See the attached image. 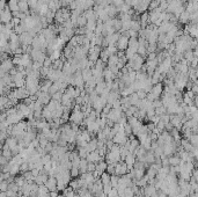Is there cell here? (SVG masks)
<instances>
[{"mask_svg":"<svg viewBox=\"0 0 198 197\" xmlns=\"http://www.w3.org/2000/svg\"><path fill=\"white\" fill-rule=\"evenodd\" d=\"M12 20H13V13L11 12L7 5L6 8L1 11V22H3V24H7V23L12 22Z\"/></svg>","mask_w":198,"mask_h":197,"instance_id":"cell-2","label":"cell"},{"mask_svg":"<svg viewBox=\"0 0 198 197\" xmlns=\"http://www.w3.org/2000/svg\"><path fill=\"white\" fill-rule=\"evenodd\" d=\"M79 174H80L79 167H72V168H71V176H72V178H78Z\"/></svg>","mask_w":198,"mask_h":197,"instance_id":"cell-15","label":"cell"},{"mask_svg":"<svg viewBox=\"0 0 198 197\" xmlns=\"http://www.w3.org/2000/svg\"><path fill=\"white\" fill-rule=\"evenodd\" d=\"M86 159L88 160V162H99V161H101V154H100L99 151L96 150V151L91 152Z\"/></svg>","mask_w":198,"mask_h":197,"instance_id":"cell-6","label":"cell"},{"mask_svg":"<svg viewBox=\"0 0 198 197\" xmlns=\"http://www.w3.org/2000/svg\"><path fill=\"white\" fill-rule=\"evenodd\" d=\"M129 169V167L125 162H117L115 165V175L117 176H123V175H126V172Z\"/></svg>","mask_w":198,"mask_h":197,"instance_id":"cell-5","label":"cell"},{"mask_svg":"<svg viewBox=\"0 0 198 197\" xmlns=\"http://www.w3.org/2000/svg\"><path fill=\"white\" fill-rule=\"evenodd\" d=\"M136 158L137 157L134 156V153H129L128 154V157L125 158V163L128 165V167H129V169H132L134 166V163H136Z\"/></svg>","mask_w":198,"mask_h":197,"instance_id":"cell-8","label":"cell"},{"mask_svg":"<svg viewBox=\"0 0 198 197\" xmlns=\"http://www.w3.org/2000/svg\"><path fill=\"white\" fill-rule=\"evenodd\" d=\"M160 3L161 0H152L151 1V4H149V7H148V11H154V9H156V8L160 7Z\"/></svg>","mask_w":198,"mask_h":197,"instance_id":"cell-13","label":"cell"},{"mask_svg":"<svg viewBox=\"0 0 198 197\" xmlns=\"http://www.w3.org/2000/svg\"><path fill=\"white\" fill-rule=\"evenodd\" d=\"M61 55H63V53H61V50H55L54 52L50 53L49 57L52 61H58V59H60Z\"/></svg>","mask_w":198,"mask_h":197,"instance_id":"cell-12","label":"cell"},{"mask_svg":"<svg viewBox=\"0 0 198 197\" xmlns=\"http://www.w3.org/2000/svg\"><path fill=\"white\" fill-rule=\"evenodd\" d=\"M49 195H50V197H58V193H57V191H50Z\"/></svg>","mask_w":198,"mask_h":197,"instance_id":"cell-18","label":"cell"},{"mask_svg":"<svg viewBox=\"0 0 198 197\" xmlns=\"http://www.w3.org/2000/svg\"><path fill=\"white\" fill-rule=\"evenodd\" d=\"M118 61H119V57H118V55H111L109 59H108V66L111 67V66H116L118 64Z\"/></svg>","mask_w":198,"mask_h":197,"instance_id":"cell-11","label":"cell"},{"mask_svg":"<svg viewBox=\"0 0 198 197\" xmlns=\"http://www.w3.org/2000/svg\"><path fill=\"white\" fill-rule=\"evenodd\" d=\"M189 18H190V16H189V13H182V14H181V18H180V20H181V22H187L188 20H189Z\"/></svg>","mask_w":198,"mask_h":197,"instance_id":"cell-16","label":"cell"},{"mask_svg":"<svg viewBox=\"0 0 198 197\" xmlns=\"http://www.w3.org/2000/svg\"><path fill=\"white\" fill-rule=\"evenodd\" d=\"M108 169V163L104 162V161H99V163H96V172L99 173L100 175H102L103 173H106V171Z\"/></svg>","mask_w":198,"mask_h":197,"instance_id":"cell-10","label":"cell"},{"mask_svg":"<svg viewBox=\"0 0 198 197\" xmlns=\"http://www.w3.org/2000/svg\"><path fill=\"white\" fill-rule=\"evenodd\" d=\"M169 162H170L171 165H177V163H179V159H176V158H173V159L169 160Z\"/></svg>","mask_w":198,"mask_h":197,"instance_id":"cell-17","label":"cell"},{"mask_svg":"<svg viewBox=\"0 0 198 197\" xmlns=\"http://www.w3.org/2000/svg\"><path fill=\"white\" fill-rule=\"evenodd\" d=\"M112 141L117 145H123L128 141V136H126L125 132H124V128H123L119 132L116 133V136L112 138Z\"/></svg>","mask_w":198,"mask_h":197,"instance_id":"cell-3","label":"cell"},{"mask_svg":"<svg viewBox=\"0 0 198 197\" xmlns=\"http://www.w3.org/2000/svg\"><path fill=\"white\" fill-rule=\"evenodd\" d=\"M30 56L34 61H41V63H44V61L46 59L45 55H44V51H42V50L33 49V51L30 52Z\"/></svg>","mask_w":198,"mask_h":197,"instance_id":"cell-4","label":"cell"},{"mask_svg":"<svg viewBox=\"0 0 198 197\" xmlns=\"http://www.w3.org/2000/svg\"><path fill=\"white\" fill-rule=\"evenodd\" d=\"M19 1L20 0H9V1H7L8 7H9L12 13H14V12H20Z\"/></svg>","mask_w":198,"mask_h":197,"instance_id":"cell-9","label":"cell"},{"mask_svg":"<svg viewBox=\"0 0 198 197\" xmlns=\"http://www.w3.org/2000/svg\"><path fill=\"white\" fill-rule=\"evenodd\" d=\"M44 186L49 189V191H55V190L57 189V178H55L54 176H51V178H48V181L45 182Z\"/></svg>","mask_w":198,"mask_h":197,"instance_id":"cell-7","label":"cell"},{"mask_svg":"<svg viewBox=\"0 0 198 197\" xmlns=\"http://www.w3.org/2000/svg\"><path fill=\"white\" fill-rule=\"evenodd\" d=\"M129 42H130V37L128 35L126 34L121 35V37L118 40L117 44H116L118 51H126V49L129 48Z\"/></svg>","mask_w":198,"mask_h":197,"instance_id":"cell-1","label":"cell"},{"mask_svg":"<svg viewBox=\"0 0 198 197\" xmlns=\"http://www.w3.org/2000/svg\"><path fill=\"white\" fill-rule=\"evenodd\" d=\"M179 1H185V0H179Z\"/></svg>","mask_w":198,"mask_h":197,"instance_id":"cell-19","label":"cell"},{"mask_svg":"<svg viewBox=\"0 0 198 197\" xmlns=\"http://www.w3.org/2000/svg\"><path fill=\"white\" fill-rule=\"evenodd\" d=\"M124 132H125L126 136H131V133L133 132L132 126H131V124H130L129 122H128L126 124H124Z\"/></svg>","mask_w":198,"mask_h":197,"instance_id":"cell-14","label":"cell"}]
</instances>
